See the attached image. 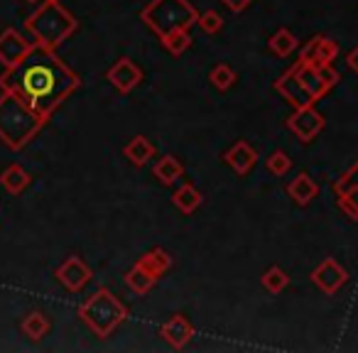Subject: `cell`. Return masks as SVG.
Instances as JSON below:
<instances>
[{"label":"cell","instance_id":"obj_1","mask_svg":"<svg viewBox=\"0 0 358 353\" xmlns=\"http://www.w3.org/2000/svg\"><path fill=\"white\" fill-rule=\"evenodd\" d=\"M79 86L81 76L57 52L40 47H35L17 66L0 74V89L15 94L45 120H50Z\"/></svg>","mask_w":358,"mask_h":353},{"label":"cell","instance_id":"obj_2","mask_svg":"<svg viewBox=\"0 0 358 353\" xmlns=\"http://www.w3.org/2000/svg\"><path fill=\"white\" fill-rule=\"evenodd\" d=\"M338 74L331 64L329 66H309L304 62H294L282 76H278L273 89L287 101L292 108L317 106L331 89H336Z\"/></svg>","mask_w":358,"mask_h":353},{"label":"cell","instance_id":"obj_3","mask_svg":"<svg viewBox=\"0 0 358 353\" xmlns=\"http://www.w3.org/2000/svg\"><path fill=\"white\" fill-rule=\"evenodd\" d=\"M25 30L30 32L35 47L57 52L79 30V22L62 6V0H42L37 10L25 20Z\"/></svg>","mask_w":358,"mask_h":353},{"label":"cell","instance_id":"obj_4","mask_svg":"<svg viewBox=\"0 0 358 353\" xmlns=\"http://www.w3.org/2000/svg\"><path fill=\"white\" fill-rule=\"evenodd\" d=\"M47 120L30 108L15 94L3 91L0 96V140L10 150H22L40 135Z\"/></svg>","mask_w":358,"mask_h":353},{"label":"cell","instance_id":"obj_5","mask_svg":"<svg viewBox=\"0 0 358 353\" xmlns=\"http://www.w3.org/2000/svg\"><path fill=\"white\" fill-rule=\"evenodd\" d=\"M128 317H130V309L106 287L96 289L79 307V319L99 338H108L120 324H125Z\"/></svg>","mask_w":358,"mask_h":353},{"label":"cell","instance_id":"obj_6","mask_svg":"<svg viewBox=\"0 0 358 353\" xmlns=\"http://www.w3.org/2000/svg\"><path fill=\"white\" fill-rule=\"evenodd\" d=\"M199 10L189 0H150L140 10V20L162 40L174 30H192L196 25Z\"/></svg>","mask_w":358,"mask_h":353},{"label":"cell","instance_id":"obj_7","mask_svg":"<svg viewBox=\"0 0 358 353\" xmlns=\"http://www.w3.org/2000/svg\"><path fill=\"white\" fill-rule=\"evenodd\" d=\"M287 130L299 140V143L309 145L312 140H317L322 135V130L327 128V118L317 110V106H304V108H294L287 115Z\"/></svg>","mask_w":358,"mask_h":353},{"label":"cell","instance_id":"obj_8","mask_svg":"<svg viewBox=\"0 0 358 353\" xmlns=\"http://www.w3.org/2000/svg\"><path fill=\"white\" fill-rule=\"evenodd\" d=\"M336 204L351 221H358V159L331 185Z\"/></svg>","mask_w":358,"mask_h":353},{"label":"cell","instance_id":"obj_9","mask_svg":"<svg viewBox=\"0 0 358 353\" xmlns=\"http://www.w3.org/2000/svg\"><path fill=\"white\" fill-rule=\"evenodd\" d=\"M309 280H312V284L322 294H327V297H334V294H336L338 289L346 287V282H348V270L343 268L341 263H336L334 258H324L322 263H319L317 268L312 270Z\"/></svg>","mask_w":358,"mask_h":353},{"label":"cell","instance_id":"obj_10","mask_svg":"<svg viewBox=\"0 0 358 353\" xmlns=\"http://www.w3.org/2000/svg\"><path fill=\"white\" fill-rule=\"evenodd\" d=\"M32 50H35V42H30L25 35H20L15 27H6V30L0 32V64L6 66V69L17 66Z\"/></svg>","mask_w":358,"mask_h":353},{"label":"cell","instance_id":"obj_11","mask_svg":"<svg viewBox=\"0 0 358 353\" xmlns=\"http://www.w3.org/2000/svg\"><path fill=\"white\" fill-rule=\"evenodd\" d=\"M143 79H145L143 69H140L130 57H120V59L115 62L108 71H106V81H108V84L123 96L138 89V86L143 84Z\"/></svg>","mask_w":358,"mask_h":353},{"label":"cell","instance_id":"obj_12","mask_svg":"<svg viewBox=\"0 0 358 353\" xmlns=\"http://www.w3.org/2000/svg\"><path fill=\"white\" fill-rule=\"evenodd\" d=\"M55 278H57V282L64 289H69V292H81V289L91 282L94 273H91V268L79 255H69V258L55 270Z\"/></svg>","mask_w":358,"mask_h":353},{"label":"cell","instance_id":"obj_13","mask_svg":"<svg viewBox=\"0 0 358 353\" xmlns=\"http://www.w3.org/2000/svg\"><path fill=\"white\" fill-rule=\"evenodd\" d=\"M338 55V42L331 40L327 35H314L307 45L302 47V55H299V62L309 66H329Z\"/></svg>","mask_w":358,"mask_h":353},{"label":"cell","instance_id":"obj_14","mask_svg":"<svg viewBox=\"0 0 358 353\" xmlns=\"http://www.w3.org/2000/svg\"><path fill=\"white\" fill-rule=\"evenodd\" d=\"M258 159H260L258 150H255L248 140H236V143L224 152V162L229 164L238 177H245V174L253 172Z\"/></svg>","mask_w":358,"mask_h":353},{"label":"cell","instance_id":"obj_15","mask_svg":"<svg viewBox=\"0 0 358 353\" xmlns=\"http://www.w3.org/2000/svg\"><path fill=\"white\" fill-rule=\"evenodd\" d=\"M159 333H162V338L174 351H182V348L189 346V341L194 338V324H192L189 317H185V314H172V317L162 324Z\"/></svg>","mask_w":358,"mask_h":353},{"label":"cell","instance_id":"obj_16","mask_svg":"<svg viewBox=\"0 0 358 353\" xmlns=\"http://www.w3.org/2000/svg\"><path fill=\"white\" fill-rule=\"evenodd\" d=\"M135 265H140L145 273H150L159 282V280L169 273V268H172V255H169V250L155 245V248H150L148 253L140 255V258L135 260Z\"/></svg>","mask_w":358,"mask_h":353},{"label":"cell","instance_id":"obj_17","mask_svg":"<svg viewBox=\"0 0 358 353\" xmlns=\"http://www.w3.org/2000/svg\"><path fill=\"white\" fill-rule=\"evenodd\" d=\"M123 154L133 167H145L150 159H155L157 147H155L152 140L145 138V135H135V138H130L128 145L123 147Z\"/></svg>","mask_w":358,"mask_h":353},{"label":"cell","instance_id":"obj_18","mask_svg":"<svg viewBox=\"0 0 358 353\" xmlns=\"http://www.w3.org/2000/svg\"><path fill=\"white\" fill-rule=\"evenodd\" d=\"M319 194V185L309 177L307 172H299L292 182L287 185V196L297 206H309Z\"/></svg>","mask_w":358,"mask_h":353},{"label":"cell","instance_id":"obj_19","mask_svg":"<svg viewBox=\"0 0 358 353\" xmlns=\"http://www.w3.org/2000/svg\"><path fill=\"white\" fill-rule=\"evenodd\" d=\"M152 174L159 185L169 187L185 174V162H182L177 154H162V157L152 164Z\"/></svg>","mask_w":358,"mask_h":353},{"label":"cell","instance_id":"obj_20","mask_svg":"<svg viewBox=\"0 0 358 353\" xmlns=\"http://www.w3.org/2000/svg\"><path fill=\"white\" fill-rule=\"evenodd\" d=\"M172 204L177 206L182 214H194L201 204H204V194L196 189L192 182H185V185H179L177 189L172 192Z\"/></svg>","mask_w":358,"mask_h":353},{"label":"cell","instance_id":"obj_21","mask_svg":"<svg viewBox=\"0 0 358 353\" xmlns=\"http://www.w3.org/2000/svg\"><path fill=\"white\" fill-rule=\"evenodd\" d=\"M30 182H32L30 172H27L22 164H8V167L3 169V174H0V185L13 196L22 194V192L30 187Z\"/></svg>","mask_w":358,"mask_h":353},{"label":"cell","instance_id":"obj_22","mask_svg":"<svg viewBox=\"0 0 358 353\" xmlns=\"http://www.w3.org/2000/svg\"><path fill=\"white\" fill-rule=\"evenodd\" d=\"M297 47H299V40L289 27H280V30L268 40V50L273 52L275 57H280V59H287Z\"/></svg>","mask_w":358,"mask_h":353},{"label":"cell","instance_id":"obj_23","mask_svg":"<svg viewBox=\"0 0 358 353\" xmlns=\"http://www.w3.org/2000/svg\"><path fill=\"white\" fill-rule=\"evenodd\" d=\"M20 326H22V333H25L27 338H32V341H42V338L50 333L52 322L45 312H30L25 319H22Z\"/></svg>","mask_w":358,"mask_h":353},{"label":"cell","instance_id":"obj_24","mask_svg":"<svg viewBox=\"0 0 358 353\" xmlns=\"http://www.w3.org/2000/svg\"><path fill=\"white\" fill-rule=\"evenodd\" d=\"M125 284H128V289L133 294H138V297H143V294H148L150 289L157 284V280L152 278L150 273H145L140 265H133V268L125 273Z\"/></svg>","mask_w":358,"mask_h":353},{"label":"cell","instance_id":"obj_25","mask_svg":"<svg viewBox=\"0 0 358 353\" xmlns=\"http://www.w3.org/2000/svg\"><path fill=\"white\" fill-rule=\"evenodd\" d=\"M238 81V74H236V69L231 64H214L211 66V71H209V84L214 86L216 91H229V89H234V84Z\"/></svg>","mask_w":358,"mask_h":353},{"label":"cell","instance_id":"obj_26","mask_svg":"<svg viewBox=\"0 0 358 353\" xmlns=\"http://www.w3.org/2000/svg\"><path fill=\"white\" fill-rule=\"evenodd\" d=\"M162 47L169 52L172 57H182L187 50L192 47V35H189V30H174V32H169V35H164L162 40Z\"/></svg>","mask_w":358,"mask_h":353},{"label":"cell","instance_id":"obj_27","mask_svg":"<svg viewBox=\"0 0 358 353\" xmlns=\"http://www.w3.org/2000/svg\"><path fill=\"white\" fill-rule=\"evenodd\" d=\"M260 284H263V289H268L270 294H280L282 289H287L289 275L285 273L280 265H273V268H268L263 273V278H260Z\"/></svg>","mask_w":358,"mask_h":353},{"label":"cell","instance_id":"obj_28","mask_svg":"<svg viewBox=\"0 0 358 353\" xmlns=\"http://www.w3.org/2000/svg\"><path fill=\"white\" fill-rule=\"evenodd\" d=\"M265 167H268V172L273 174V177H285V174L292 169V159H289V154L282 152V150H275V152H270L268 159H265Z\"/></svg>","mask_w":358,"mask_h":353},{"label":"cell","instance_id":"obj_29","mask_svg":"<svg viewBox=\"0 0 358 353\" xmlns=\"http://www.w3.org/2000/svg\"><path fill=\"white\" fill-rule=\"evenodd\" d=\"M196 27H199L204 35H219V32L224 30V17L216 10H204L196 17Z\"/></svg>","mask_w":358,"mask_h":353},{"label":"cell","instance_id":"obj_30","mask_svg":"<svg viewBox=\"0 0 358 353\" xmlns=\"http://www.w3.org/2000/svg\"><path fill=\"white\" fill-rule=\"evenodd\" d=\"M221 3H224L231 13H243V10H248V6L253 0H221Z\"/></svg>","mask_w":358,"mask_h":353},{"label":"cell","instance_id":"obj_31","mask_svg":"<svg viewBox=\"0 0 358 353\" xmlns=\"http://www.w3.org/2000/svg\"><path fill=\"white\" fill-rule=\"evenodd\" d=\"M346 66L353 71V74H358V45L346 55Z\"/></svg>","mask_w":358,"mask_h":353},{"label":"cell","instance_id":"obj_32","mask_svg":"<svg viewBox=\"0 0 358 353\" xmlns=\"http://www.w3.org/2000/svg\"><path fill=\"white\" fill-rule=\"evenodd\" d=\"M27 3H37V0H27Z\"/></svg>","mask_w":358,"mask_h":353}]
</instances>
